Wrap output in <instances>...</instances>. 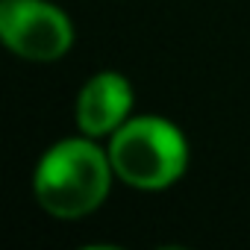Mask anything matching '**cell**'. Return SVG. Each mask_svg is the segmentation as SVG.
<instances>
[{
	"mask_svg": "<svg viewBox=\"0 0 250 250\" xmlns=\"http://www.w3.org/2000/svg\"><path fill=\"white\" fill-rule=\"evenodd\" d=\"M130 103H133V94H130L127 80L118 74H100L85 83L80 103H77V121L83 133L103 136L124 121Z\"/></svg>",
	"mask_w": 250,
	"mask_h": 250,
	"instance_id": "277c9868",
	"label": "cell"
},
{
	"mask_svg": "<svg viewBox=\"0 0 250 250\" xmlns=\"http://www.w3.org/2000/svg\"><path fill=\"white\" fill-rule=\"evenodd\" d=\"M112 165V162H109ZM109 165L103 153L80 139L62 142L44 153L36 171L39 203L59 218H80L100 206L109 191Z\"/></svg>",
	"mask_w": 250,
	"mask_h": 250,
	"instance_id": "6da1fadb",
	"label": "cell"
},
{
	"mask_svg": "<svg viewBox=\"0 0 250 250\" xmlns=\"http://www.w3.org/2000/svg\"><path fill=\"white\" fill-rule=\"evenodd\" d=\"M186 142L174 124L139 118L121 127L109 145V162L118 177L139 188H165L186 171Z\"/></svg>",
	"mask_w": 250,
	"mask_h": 250,
	"instance_id": "7a4b0ae2",
	"label": "cell"
},
{
	"mask_svg": "<svg viewBox=\"0 0 250 250\" xmlns=\"http://www.w3.org/2000/svg\"><path fill=\"white\" fill-rule=\"evenodd\" d=\"M0 33L9 50L33 62H53L74 42L68 18L42 0H3Z\"/></svg>",
	"mask_w": 250,
	"mask_h": 250,
	"instance_id": "3957f363",
	"label": "cell"
}]
</instances>
